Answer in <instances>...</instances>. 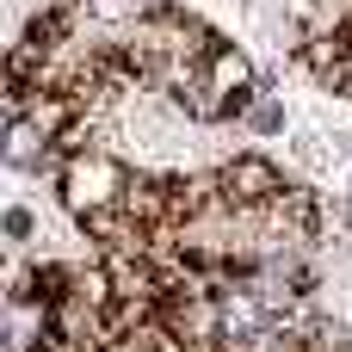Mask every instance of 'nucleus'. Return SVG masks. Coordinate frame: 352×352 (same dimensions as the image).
I'll return each mask as SVG.
<instances>
[{
  "instance_id": "nucleus-3",
  "label": "nucleus",
  "mask_w": 352,
  "mask_h": 352,
  "mask_svg": "<svg viewBox=\"0 0 352 352\" xmlns=\"http://www.w3.org/2000/svg\"><path fill=\"white\" fill-rule=\"evenodd\" d=\"M198 80H204L217 99H229V105H235V118H241V111H248V99L260 93V87H254V62H248V50H241V43H229V37H217V43L204 50Z\"/></svg>"
},
{
  "instance_id": "nucleus-1",
  "label": "nucleus",
  "mask_w": 352,
  "mask_h": 352,
  "mask_svg": "<svg viewBox=\"0 0 352 352\" xmlns=\"http://www.w3.org/2000/svg\"><path fill=\"white\" fill-rule=\"evenodd\" d=\"M124 186H130V167L111 161L105 148H87V155L56 161V192H62V204H68L74 223L118 210V204H124Z\"/></svg>"
},
{
  "instance_id": "nucleus-6",
  "label": "nucleus",
  "mask_w": 352,
  "mask_h": 352,
  "mask_svg": "<svg viewBox=\"0 0 352 352\" xmlns=\"http://www.w3.org/2000/svg\"><path fill=\"white\" fill-rule=\"evenodd\" d=\"M31 229H37V223H31V210H25V204H12V210H0V235H6V241H25Z\"/></svg>"
},
{
  "instance_id": "nucleus-4",
  "label": "nucleus",
  "mask_w": 352,
  "mask_h": 352,
  "mask_svg": "<svg viewBox=\"0 0 352 352\" xmlns=\"http://www.w3.org/2000/svg\"><path fill=\"white\" fill-rule=\"evenodd\" d=\"M0 167H19V173L56 167V142H50L25 111H0Z\"/></svg>"
},
{
  "instance_id": "nucleus-2",
  "label": "nucleus",
  "mask_w": 352,
  "mask_h": 352,
  "mask_svg": "<svg viewBox=\"0 0 352 352\" xmlns=\"http://www.w3.org/2000/svg\"><path fill=\"white\" fill-rule=\"evenodd\" d=\"M217 186H223V204L229 210H241V217H260V210H272L278 198H285V173H278V161H266V155H235L229 167H217Z\"/></svg>"
},
{
  "instance_id": "nucleus-5",
  "label": "nucleus",
  "mask_w": 352,
  "mask_h": 352,
  "mask_svg": "<svg viewBox=\"0 0 352 352\" xmlns=\"http://www.w3.org/2000/svg\"><path fill=\"white\" fill-rule=\"evenodd\" d=\"M241 124H248V130H260V136H272V130H285V105H278L272 93H254V99H248V111H241Z\"/></svg>"
}]
</instances>
